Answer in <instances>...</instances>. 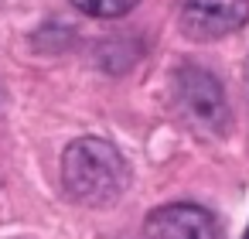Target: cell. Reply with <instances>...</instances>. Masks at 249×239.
<instances>
[{"mask_svg": "<svg viewBox=\"0 0 249 239\" xmlns=\"http://www.w3.org/2000/svg\"><path fill=\"white\" fill-rule=\"evenodd\" d=\"M62 184L72 202L86 208H106L126 191L130 164L109 140L82 137L62 154Z\"/></svg>", "mask_w": 249, "mask_h": 239, "instance_id": "1", "label": "cell"}, {"mask_svg": "<svg viewBox=\"0 0 249 239\" xmlns=\"http://www.w3.org/2000/svg\"><path fill=\"white\" fill-rule=\"evenodd\" d=\"M174 103L195 130L222 137L232 123L222 82L201 65H181L174 72Z\"/></svg>", "mask_w": 249, "mask_h": 239, "instance_id": "2", "label": "cell"}, {"mask_svg": "<svg viewBox=\"0 0 249 239\" xmlns=\"http://www.w3.org/2000/svg\"><path fill=\"white\" fill-rule=\"evenodd\" d=\"M249 24V0H184L181 28L195 41H215Z\"/></svg>", "mask_w": 249, "mask_h": 239, "instance_id": "3", "label": "cell"}, {"mask_svg": "<svg viewBox=\"0 0 249 239\" xmlns=\"http://www.w3.org/2000/svg\"><path fill=\"white\" fill-rule=\"evenodd\" d=\"M147 236H181V239H212L218 236V222L208 208L191 205V202H174L160 205L143 219Z\"/></svg>", "mask_w": 249, "mask_h": 239, "instance_id": "4", "label": "cell"}, {"mask_svg": "<svg viewBox=\"0 0 249 239\" xmlns=\"http://www.w3.org/2000/svg\"><path fill=\"white\" fill-rule=\"evenodd\" d=\"M140 0H72V7L86 18H99V21H113V18H126Z\"/></svg>", "mask_w": 249, "mask_h": 239, "instance_id": "5", "label": "cell"}, {"mask_svg": "<svg viewBox=\"0 0 249 239\" xmlns=\"http://www.w3.org/2000/svg\"><path fill=\"white\" fill-rule=\"evenodd\" d=\"M246 86H249V69H246Z\"/></svg>", "mask_w": 249, "mask_h": 239, "instance_id": "6", "label": "cell"}]
</instances>
